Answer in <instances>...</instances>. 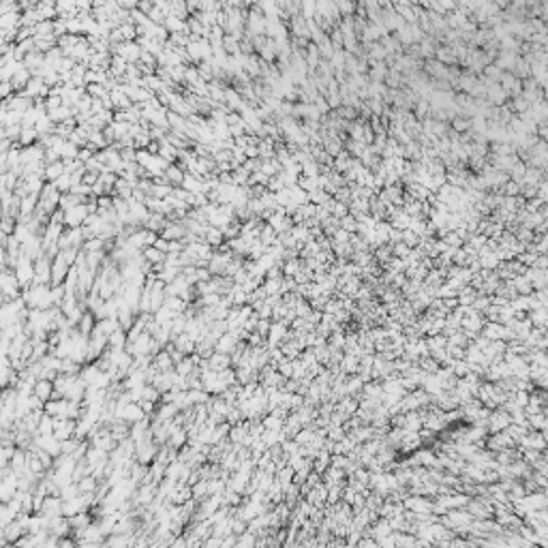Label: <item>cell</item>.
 Wrapping results in <instances>:
<instances>
[{"mask_svg": "<svg viewBox=\"0 0 548 548\" xmlns=\"http://www.w3.org/2000/svg\"><path fill=\"white\" fill-rule=\"evenodd\" d=\"M92 157H94V152H92L90 148H88V146L79 150V155H77V159L82 161V163H86V161H88V159H92Z\"/></svg>", "mask_w": 548, "mask_h": 548, "instance_id": "cell-43", "label": "cell"}, {"mask_svg": "<svg viewBox=\"0 0 548 548\" xmlns=\"http://www.w3.org/2000/svg\"><path fill=\"white\" fill-rule=\"evenodd\" d=\"M86 90H88V94L94 96V98H107V96H110V90L105 88V84H88Z\"/></svg>", "mask_w": 548, "mask_h": 548, "instance_id": "cell-31", "label": "cell"}, {"mask_svg": "<svg viewBox=\"0 0 548 548\" xmlns=\"http://www.w3.org/2000/svg\"><path fill=\"white\" fill-rule=\"evenodd\" d=\"M62 443V454H73L79 443H82V439H77V437H71V439H65V441H60Z\"/></svg>", "mask_w": 548, "mask_h": 548, "instance_id": "cell-35", "label": "cell"}, {"mask_svg": "<svg viewBox=\"0 0 548 548\" xmlns=\"http://www.w3.org/2000/svg\"><path fill=\"white\" fill-rule=\"evenodd\" d=\"M195 366H197V364H195V360H193V356H186L184 360H180V362L176 364V373L182 375V377H188V375L195 371Z\"/></svg>", "mask_w": 548, "mask_h": 548, "instance_id": "cell-24", "label": "cell"}, {"mask_svg": "<svg viewBox=\"0 0 548 548\" xmlns=\"http://www.w3.org/2000/svg\"><path fill=\"white\" fill-rule=\"evenodd\" d=\"M167 443L172 445V447H176V450H180L182 445H186L188 443V430H186V426H178L174 433H172V437H169Z\"/></svg>", "mask_w": 548, "mask_h": 548, "instance_id": "cell-16", "label": "cell"}, {"mask_svg": "<svg viewBox=\"0 0 548 548\" xmlns=\"http://www.w3.org/2000/svg\"><path fill=\"white\" fill-rule=\"evenodd\" d=\"M127 343H129V332L124 328H118L116 332L110 334V347L112 349H124Z\"/></svg>", "mask_w": 548, "mask_h": 548, "instance_id": "cell-18", "label": "cell"}, {"mask_svg": "<svg viewBox=\"0 0 548 548\" xmlns=\"http://www.w3.org/2000/svg\"><path fill=\"white\" fill-rule=\"evenodd\" d=\"M268 188H270L272 193H278V191H283V188H285V182H283L278 176H272L270 182H268Z\"/></svg>", "mask_w": 548, "mask_h": 548, "instance_id": "cell-37", "label": "cell"}, {"mask_svg": "<svg viewBox=\"0 0 548 548\" xmlns=\"http://www.w3.org/2000/svg\"><path fill=\"white\" fill-rule=\"evenodd\" d=\"M22 62H24L26 69H30L32 73H34L37 69H41L43 65H45V54H41V52H30V54H26V58H24Z\"/></svg>", "mask_w": 548, "mask_h": 548, "instance_id": "cell-13", "label": "cell"}, {"mask_svg": "<svg viewBox=\"0 0 548 548\" xmlns=\"http://www.w3.org/2000/svg\"><path fill=\"white\" fill-rule=\"evenodd\" d=\"M96 315L92 311H84V315H82V319L77 321V330L82 332L84 336H90L92 334V330H94V326H96Z\"/></svg>", "mask_w": 548, "mask_h": 548, "instance_id": "cell-7", "label": "cell"}, {"mask_svg": "<svg viewBox=\"0 0 548 548\" xmlns=\"http://www.w3.org/2000/svg\"><path fill=\"white\" fill-rule=\"evenodd\" d=\"M86 202H88L86 195H77V193H73V191H69V193H62L58 208H62V210H71V208H75V206H79V204H86Z\"/></svg>", "mask_w": 548, "mask_h": 548, "instance_id": "cell-6", "label": "cell"}, {"mask_svg": "<svg viewBox=\"0 0 548 548\" xmlns=\"http://www.w3.org/2000/svg\"><path fill=\"white\" fill-rule=\"evenodd\" d=\"M98 178H101V174H96V172H86L84 178H82V182L88 184V186H92V184L98 180Z\"/></svg>", "mask_w": 548, "mask_h": 548, "instance_id": "cell-41", "label": "cell"}, {"mask_svg": "<svg viewBox=\"0 0 548 548\" xmlns=\"http://www.w3.org/2000/svg\"><path fill=\"white\" fill-rule=\"evenodd\" d=\"M238 343H240V338L233 334V332H225V334H223L219 340H217V352H221V354H233V349L238 347Z\"/></svg>", "mask_w": 548, "mask_h": 548, "instance_id": "cell-4", "label": "cell"}, {"mask_svg": "<svg viewBox=\"0 0 548 548\" xmlns=\"http://www.w3.org/2000/svg\"><path fill=\"white\" fill-rule=\"evenodd\" d=\"M283 424H285V420L272 416V413H266L264 416V426L268 430H283Z\"/></svg>", "mask_w": 548, "mask_h": 548, "instance_id": "cell-33", "label": "cell"}, {"mask_svg": "<svg viewBox=\"0 0 548 548\" xmlns=\"http://www.w3.org/2000/svg\"><path fill=\"white\" fill-rule=\"evenodd\" d=\"M39 131H37V127H24L22 129V135H20V146L22 148H26V146H32V143H37L39 141Z\"/></svg>", "mask_w": 548, "mask_h": 548, "instance_id": "cell-19", "label": "cell"}, {"mask_svg": "<svg viewBox=\"0 0 548 548\" xmlns=\"http://www.w3.org/2000/svg\"><path fill=\"white\" fill-rule=\"evenodd\" d=\"M54 184H56V188L60 193H69L71 186H73V178H71V174H62L58 180H54Z\"/></svg>", "mask_w": 548, "mask_h": 548, "instance_id": "cell-34", "label": "cell"}, {"mask_svg": "<svg viewBox=\"0 0 548 548\" xmlns=\"http://www.w3.org/2000/svg\"><path fill=\"white\" fill-rule=\"evenodd\" d=\"M210 396L212 394L208 392V390H188V398H191V403L193 405H206V403L210 401Z\"/></svg>", "mask_w": 548, "mask_h": 548, "instance_id": "cell-25", "label": "cell"}, {"mask_svg": "<svg viewBox=\"0 0 548 548\" xmlns=\"http://www.w3.org/2000/svg\"><path fill=\"white\" fill-rule=\"evenodd\" d=\"M452 127H454L456 131H467V129L471 127V122H469V120H465V118H454Z\"/></svg>", "mask_w": 548, "mask_h": 548, "instance_id": "cell-42", "label": "cell"}, {"mask_svg": "<svg viewBox=\"0 0 548 548\" xmlns=\"http://www.w3.org/2000/svg\"><path fill=\"white\" fill-rule=\"evenodd\" d=\"M22 124H13V127H3V139H11V141H20L22 135Z\"/></svg>", "mask_w": 548, "mask_h": 548, "instance_id": "cell-29", "label": "cell"}, {"mask_svg": "<svg viewBox=\"0 0 548 548\" xmlns=\"http://www.w3.org/2000/svg\"><path fill=\"white\" fill-rule=\"evenodd\" d=\"M184 176H186V172H184V169H182L180 165H176V163H172V165H169V167L165 169V178H167V180L172 182L174 186H182Z\"/></svg>", "mask_w": 548, "mask_h": 548, "instance_id": "cell-15", "label": "cell"}, {"mask_svg": "<svg viewBox=\"0 0 548 548\" xmlns=\"http://www.w3.org/2000/svg\"><path fill=\"white\" fill-rule=\"evenodd\" d=\"M197 71H200V77L204 79V82H208V84L212 82L214 77H217V75H214V65H212V62H206V60L200 62V65H197Z\"/></svg>", "mask_w": 548, "mask_h": 548, "instance_id": "cell-28", "label": "cell"}, {"mask_svg": "<svg viewBox=\"0 0 548 548\" xmlns=\"http://www.w3.org/2000/svg\"><path fill=\"white\" fill-rule=\"evenodd\" d=\"M82 251H86V253H94V251H105V238L94 236V238H90V240H86L84 246H82ZM105 253H107V251H105Z\"/></svg>", "mask_w": 548, "mask_h": 548, "instance_id": "cell-27", "label": "cell"}, {"mask_svg": "<svg viewBox=\"0 0 548 548\" xmlns=\"http://www.w3.org/2000/svg\"><path fill=\"white\" fill-rule=\"evenodd\" d=\"M15 92H17V90L13 88L11 82H3V88H0V94H3V98H11Z\"/></svg>", "mask_w": 548, "mask_h": 548, "instance_id": "cell-39", "label": "cell"}, {"mask_svg": "<svg viewBox=\"0 0 548 548\" xmlns=\"http://www.w3.org/2000/svg\"><path fill=\"white\" fill-rule=\"evenodd\" d=\"M270 328H272V319H259L257 321V332L259 334H264V336H268V332H270Z\"/></svg>", "mask_w": 548, "mask_h": 548, "instance_id": "cell-36", "label": "cell"}, {"mask_svg": "<svg viewBox=\"0 0 548 548\" xmlns=\"http://www.w3.org/2000/svg\"><path fill=\"white\" fill-rule=\"evenodd\" d=\"M37 122H39V112L34 110V105H32L30 110H26L22 116V127H37Z\"/></svg>", "mask_w": 548, "mask_h": 548, "instance_id": "cell-30", "label": "cell"}, {"mask_svg": "<svg viewBox=\"0 0 548 548\" xmlns=\"http://www.w3.org/2000/svg\"><path fill=\"white\" fill-rule=\"evenodd\" d=\"M210 368L212 371H225V368H229L231 366V356L229 354H221V352H214L210 358Z\"/></svg>", "mask_w": 548, "mask_h": 548, "instance_id": "cell-10", "label": "cell"}, {"mask_svg": "<svg viewBox=\"0 0 548 548\" xmlns=\"http://www.w3.org/2000/svg\"><path fill=\"white\" fill-rule=\"evenodd\" d=\"M141 253H143V257H146L152 266L165 264V259H167V253H165V251H161V248H157V246H146V248L141 251Z\"/></svg>", "mask_w": 548, "mask_h": 548, "instance_id": "cell-17", "label": "cell"}, {"mask_svg": "<svg viewBox=\"0 0 548 548\" xmlns=\"http://www.w3.org/2000/svg\"><path fill=\"white\" fill-rule=\"evenodd\" d=\"M204 240L208 242L210 246H214V248H219L221 244H225V233H223V229H219V227H214V225H210L208 227V231H206V236H204Z\"/></svg>", "mask_w": 548, "mask_h": 548, "instance_id": "cell-11", "label": "cell"}, {"mask_svg": "<svg viewBox=\"0 0 548 548\" xmlns=\"http://www.w3.org/2000/svg\"><path fill=\"white\" fill-rule=\"evenodd\" d=\"M174 345H176V349H180L182 354L193 356L195 354V347H197V340L188 334V332H182V334H178L174 338Z\"/></svg>", "mask_w": 548, "mask_h": 548, "instance_id": "cell-5", "label": "cell"}, {"mask_svg": "<svg viewBox=\"0 0 548 548\" xmlns=\"http://www.w3.org/2000/svg\"><path fill=\"white\" fill-rule=\"evenodd\" d=\"M88 214L90 212H88L86 204H79V206H75V208L65 210V225L67 227H82Z\"/></svg>", "mask_w": 548, "mask_h": 548, "instance_id": "cell-2", "label": "cell"}, {"mask_svg": "<svg viewBox=\"0 0 548 548\" xmlns=\"http://www.w3.org/2000/svg\"><path fill=\"white\" fill-rule=\"evenodd\" d=\"M244 155H246V159H259V148L257 146H246Z\"/></svg>", "mask_w": 548, "mask_h": 548, "instance_id": "cell-44", "label": "cell"}, {"mask_svg": "<svg viewBox=\"0 0 548 548\" xmlns=\"http://www.w3.org/2000/svg\"><path fill=\"white\" fill-rule=\"evenodd\" d=\"M193 497L197 501H202V499L208 497V480H197L193 484Z\"/></svg>", "mask_w": 548, "mask_h": 548, "instance_id": "cell-32", "label": "cell"}, {"mask_svg": "<svg viewBox=\"0 0 548 548\" xmlns=\"http://www.w3.org/2000/svg\"><path fill=\"white\" fill-rule=\"evenodd\" d=\"M167 217H163V214H159V212H150V217L146 219V223H143V227L146 229H150V231H157V233H161L165 229V225H167Z\"/></svg>", "mask_w": 548, "mask_h": 548, "instance_id": "cell-9", "label": "cell"}, {"mask_svg": "<svg viewBox=\"0 0 548 548\" xmlns=\"http://www.w3.org/2000/svg\"><path fill=\"white\" fill-rule=\"evenodd\" d=\"M159 155L163 157L167 163H176V161H178V148L174 146V143H169L167 139H161V150H159Z\"/></svg>", "mask_w": 548, "mask_h": 548, "instance_id": "cell-20", "label": "cell"}, {"mask_svg": "<svg viewBox=\"0 0 548 548\" xmlns=\"http://www.w3.org/2000/svg\"><path fill=\"white\" fill-rule=\"evenodd\" d=\"M54 390H56V388H54V381L52 379H39L37 383H34V394H37L39 398H43V401H49Z\"/></svg>", "mask_w": 548, "mask_h": 548, "instance_id": "cell-14", "label": "cell"}, {"mask_svg": "<svg viewBox=\"0 0 548 548\" xmlns=\"http://www.w3.org/2000/svg\"><path fill=\"white\" fill-rule=\"evenodd\" d=\"M79 150H82V148H79L77 143H73L71 139H65V143H62V146L58 148V152H60L62 161H67V159H77Z\"/></svg>", "mask_w": 548, "mask_h": 548, "instance_id": "cell-21", "label": "cell"}, {"mask_svg": "<svg viewBox=\"0 0 548 548\" xmlns=\"http://www.w3.org/2000/svg\"><path fill=\"white\" fill-rule=\"evenodd\" d=\"M22 116L20 112H13V110H3L0 114V120H3V127H13V124H22Z\"/></svg>", "mask_w": 548, "mask_h": 548, "instance_id": "cell-22", "label": "cell"}, {"mask_svg": "<svg viewBox=\"0 0 548 548\" xmlns=\"http://www.w3.org/2000/svg\"><path fill=\"white\" fill-rule=\"evenodd\" d=\"M116 418H120V420H127L129 424H135V422H139V420H143V418H146V413H143V409H141V405H139V403H129V405L124 407L122 411H118V413H116Z\"/></svg>", "mask_w": 548, "mask_h": 548, "instance_id": "cell-3", "label": "cell"}, {"mask_svg": "<svg viewBox=\"0 0 548 548\" xmlns=\"http://www.w3.org/2000/svg\"><path fill=\"white\" fill-rule=\"evenodd\" d=\"M62 174H67L65 161H56V163H49V165H45V174H43V178H45L47 182H54V180H58V178H60Z\"/></svg>", "mask_w": 548, "mask_h": 548, "instance_id": "cell-12", "label": "cell"}, {"mask_svg": "<svg viewBox=\"0 0 548 548\" xmlns=\"http://www.w3.org/2000/svg\"><path fill=\"white\" fill-rule=\"evenodd\" d=\"M54 430H56V422H54V416L45 413V416L41 418V422H39V435H54Z\"/></svg>", "mask_w": 548, "mask_h": 548, "instance_id": "cell-26", "label": "cell"}, {"mask_svg": "<svg viewBox=\"0 0 548 548\" xmlns=\"http://www.w3.org/2000/svg\"><path fill=\"white\" fill-rule=\"evenodd\" d=\"M302 266H304V262H302L300 257H293V259H285V262H283V274H285V276H295V274H298V270H300Z\"/></svg>", "mask_w": 548, "mask_h": 548, "instance_id": "cell-23", "label": "cell"}, {"mask_svg": "<svg viewBox=\"0 0 548 548\" xmlns=\"http://www.w3.org/2000/svg\"><path fill=\"white\" fill-rule=\"evenodd\" d=\"M155 364L161 373H165V371H174L176 368V362H174V358L172 354L167 352V349H161V352L155 356Z\"/></svg>", "mask_w": 548, "mask_h": 548, "instance_id": "cell-8", "label": "cell"}, {"mask_svg": "<svg viewBox=\"0 0 548 548\" xmlns=\"http://www.w3.org/2000/svg\"><path fill=\"white\" fill-rule=\"evenodd\" d=\"M259 3V0H242V5H244V9H251V7H255Z\"/></svg>", "mask_w": 548, "mask_h": 548, "instance_id": "cell-45", "label": "cell"}, {"mask_svg": "<svg viewBox=\"0 0 548 548\" xmlns=\"http://www.w3.org/2000/svg\"><path fill=\"white\" fill-rule=\"evenodd\" d=\"M118 7L124 11H135V9H139V0H118Z\"/></svg>", "mask_w": 548, "mask_h": 548, "instance_id": "cell-38", "label": "cell"}, {"mask_svg": "<svg viewBox=\"0 0 548 548\" xmlns=\"http://www.w3.org/2000/svg\"><path fill=\"white\" fill-rule=\"evenodd\" d=\"M71 270V266L67 264V259L62 257L60 253L54 257V264H52V287L54 285H65V278Z\"/></svg>", "mask_w": 548, "mask_h": 548, "instance_id": "cell-1", "label": "cell"}, {"mask_svg": "<svg viewBox=\"0 0 548 548\" xmlns=\"http://www.w3.org/2000/svg\"><path fill=\"white\" fill-rule=\"evenodd\" d=\"M45 105H47V110H56V107L65 105V101H62V96H47L45 98Z\"/></svg>", "mask_w": 548, "mask_h": 548, "instance_id": "cell-40", "label": "cell"}]
</instances>
